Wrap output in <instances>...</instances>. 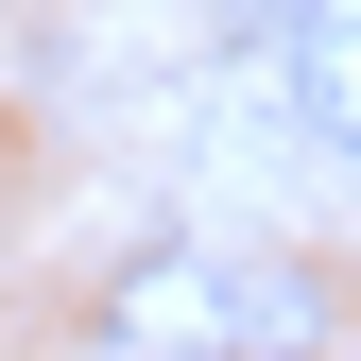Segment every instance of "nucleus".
<instances>
[{
  "instance_id": "3",
  "label": "nucleus",
  "mask_w": 361,
  "mask_h": 361,
  "mask_svg": "<svg viewBox=\"0 0 361 361\" xmlns=\"http://www.w3.org/2000/svg\"><path fill=\"white\" fill-rule=\"evenodd\" d=\"M207 18H224V35H293L310 0H207Z\"/></svg>"
},
{
  "instance_id": "2",
  "label": "nucleus",
  "mask_w": 361,
  "mask_h": 361,
  "mask_svg": "<svg viewBox=\"0 0 361 361\" xmlns=\"http://www.w3.org/2000/svg\"><path fill=\"white\" fill-rule=\"evenodd\" d=\"M276 104H293V138H310V155H344V172H361V0H310V18L276 35Z\"/></svg>"
},
{
  "instance_id": "1",
  "label": "nucleus",
  "mask_w": 361,
  "mask_h": 361,
  "mask_svg": "<svg viewBox=\"0 0 361 361\" xmlns=\"http://www.w3.org/2000/svg\"><path fill=\"white\" fill-rule=\"evenodd\" d=\"M310 344V276H258V258H121L104 293H86V361H276Z\"/></svg>"
}]
</instances>
